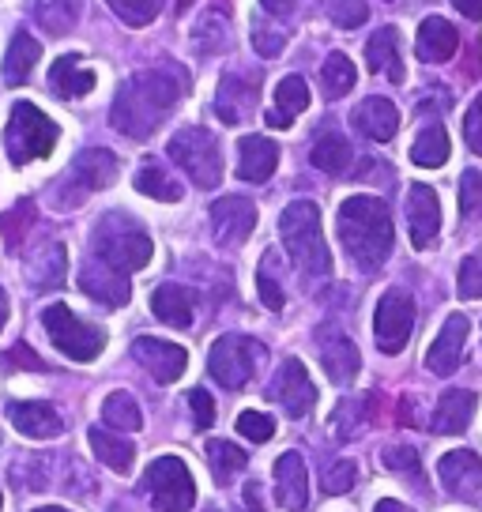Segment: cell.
<instances>
[{"instance_id": "cell-1", "label": "cell", "mask_w": 482, "mask_h": 512, "mask_svg": "<svg viewBox=\"0 0 482 512\" xmlns=\"http://www.w3.org/2000/svg\"><path fill=\"white\" fill-rule=\"evenodd\" d=\"M185 91H189V76H185V68H177L170 61L136 72L121 83V91L113 98V128L132 136V140H147L170 117V110L181 102Z\"/></svg>"}, {"instance_id": "cell-2", "label": "cell", "mask_w": 482, "mask_h": 512, "mask_svg": "<svg viewBox=\"0 0 482 512\" xmlns=\"http://www.w3.org/2000/svg\"><path fill=\"white\" fill-rule=\"evenodd\" d=\"M339 241L362 272H377L392 256V215L377 196H347L339 204Z\"/></svg>"}, {"instance_id": "cell-3", "label": "cell", "mask_w": 482, "mask_h": 512, "mask_svg": "<svg viewBox=\"0 0 482 512\" xmlns=\"http://www.w3.org/2000/svg\"><path fill=\"white\" fill-rule=\"evenodd\" d=\"M279 234H283V245H287L294 268L302 275L324 279V275L332 272V253H328L321 234V208L313 200L287 204V211L279 215Z\"/></svg>"}, {"instance_id": "cell-4", "label": "cell", "mask_w": 482, "mask_h": 512, "mask_svg": "<svg viewBox=\"0 0 482 512\" xmlns=\"http://www.w3.org/2000/svg\"><path fill=\"white\" fill-rule=\"evenodd\" d=\"M91 245H95L98 260H106L117 272H140V268L151 264V253H155L151 234L125 211L102 215L95 234H91Z\"/></svg>"}, {"instance_id": "cell-5", "label": "cell", "mask_w": 482, "mask_h": 512, "mask_svg": "<svg viewBox=\"0 0 482 512\" xmlns=\"http://www.w3.org/2000/svg\"><path fill=\"white\" fill-rule=\"evenodd\" d=\"M61 140V128L49 121L46 113L31 106V102H16L8 128H4V147H8V159L16 166H27L34 159H46L49 151Z\"/></svg>"}, {"instance_id": "cell-6", "label": "cell", "mask_w": 482, "mask_h": 512, "mask_svg": "<svg viewBox=\"0 0 482 512\" xmlns=\"http://www.w3.org/2000/svg\"><path fill=\"white\" fill-rule=\"evenodd\" d=\"M170 159L189 174L196 189H215L223 181V151H219V140L211 136L208 128L189 125L170 136Z\"/></svg>"}, {"instance_id": "cell-7", "label": "cell", "mask_w": 482, "mask_h": 512, "mask_svg": "<svg viewBox=\"0 0 482 512\" xmlns=\"http://www.w3.org/2000/svg\"><path fill=\"white\" fill-rule=\"evenodd\" d=\"M42 324H46L53 347L61 354H68L72 362H95L98 354H102V347H106V332L95 328V324H87V320H80L65 302L49 305L46 313H42Z\"/></svg>"}, {"instance_id": "cell-8", "label": "cell", "mask_w": 482, "mask_h": 512, "mask_svg": "<svg viewBox=\"0 0 482 512\" xmlns=\"http://www.w3.org/2000/svg\"><path fill=\"white\" fill-rule=\"evenodd\" d=\"M260 354H264V347H260L257 339L219 336L211 343V354H208L211 377L223 384V388H230V392H238V388H245V384L253 381Z\"/></svg>"}, {"instance_id": "cell-9", "label": "cell", "mask_w": 482, "mask_h": 512, "mask_svg": "<svg viewBox=\"0 0 482 512\" xmlns=\"http://www.w3.org/2000/svg\"><path fill=\"white\" fill-rule=\"evenodd\" d=\"M147 490L162 512H189L196 505V482L177 456H159L147 467Z\"/></svg>"}, {"instance_id": "cell-10", "label": "cell", "mask_w": 482, "mask_h": 512, "mask_svg": "<svg viewBox=\"0 0 482 512\" xmlns=\"http://www.w3.org/2000/svg\"><path fill=\"white\" fill-rule=\"evenodd\" d=\"M415 332V302L403 290H388L373 313V339L385 354H400Z\"/></svg>"}, {"instance_id": "cell-11", "label": "cell", "mask_w": 482, "mask_h": 512, "mask_svg": "<svg viewBox=\"0 0 482 512\" xmlns=\"http://www.w3.org/2000/svg\"><path fill=\"white\" fill-rule=\"evenodd\" d=\"M268 396H272L290 418H306L313 407H317V384L309 381L306 366L298 362V358H287L279 373L272 377V388H268Z\"/></svg>"}, {"instance_id": "cell-12", "label": "cell", "mask_w": 482, "mask_h": 512, "mask_svg": "<svg viewBox=\"0 0 482 512\" xmlns=\"http://www.w3.org/2000/svg\"><path fill=\"white\" fill-rule=\"evenodd\" d=\"M211 234L223 249H234V245H245L253 226H257V204L245 200V196H223L211 204Z\"/></svg>"}, {"instance_id": "cell-13", "label": "cell", "mask_w": 482, "mask_h": 512, "mask_svg": "<svg viewBox=\"0 0 482 512\" xmlns=\"http://www.w3.org/2000/svg\"><path fill=\"white\" fill-rule=\"evenodd\" d=\"M132 358H136L159 384L181 381V373L189 366V351H185V347L166 343V339H151V336H140L132 343Z\"/></svg>"}, {"instance_id": "cell-14", "label": "cell", "mask_w": 482, "mask_h": 512, "mask_svg": "<svg viewBox=\"0 0 482 512\" xmlns=\"http://www.w3.org/2000/svg\"><path fill=\"white\" fill-rule=\"evenodd\" d=\"M80 290L87 298H95L98 305H106V309H121V305H129V298H132L129 272H117V268H110V264L98 260V256L83 264Z\"/></svg>"}, {"instance_id": "cell-15", "label": "cell", "mask_w": 482, "mask_h": 512, "mask_svg": "<svg viewBox=\"0 0 482 512\" xmlns=\"http://www.w3.org/2000/svg\"><path fill=\"white\" fill-rule=\"evenodd\" d=\"M467 332H471V320L464 313H452L445 320V328L437 332V339L430 343V351H426V369L437 373V377H452L464 362Z\"/></svg>"}, {"instance_id": "cell-16", "label": "cell", "mask_w": 482, "mask_h": 512, "mask_svg": "<svg viewBox=\"0 0 482 512\" xmlns=\"http://www.w3.org/2000/svg\"><path fill=\"white\" fill-rule=\"evenodd\" d=\"M407 226H411V245L430 249L441 234V200L430 185H411L407 189Z\"/></svg>"}, {"instance_id": "cell-17", "label": "cell", "mask_w": 482, "mask_h": 512, "mask_svg": "<svg viewBox=\"0 0 482 512\" xmlns=\"http://www.w3.org/2000/svg\"><path fill=\"white\" fill-rule=\"evenodd\" d=\"M257 91H260V76H223L219 80V91H215V117L223 125H241L253 106H257Z\"/></svg>"}, {"instance_id": "cell-18", "label": "cell", "mask_w": 482, "mask_h": 512, "mask_svg": "<svg viewBox=\"0 0 482 512\" xmlns=\"http://www.w3.org/2000/svg\"><path fill=\"white\" fill-rule=\"evenodd\" d=\"M437 479L452 497H475L482 486V456L471 448H452L437 464Z\"/></svg>"}, {"instance_id": "cell-19", "label": "cell", "mask_w": 482, "mask_h": 512, "mask_svg": "<svg viewBox=\"0 0 482 512\" xmlns=\"http://www.w3.org/2000/svg\"><path fill=\"white\" fill-rule=\"evenodd\" d=\"M317 347H321L324 373H328L336 384H351L354 377H358V369H362V354H358V347H354L351 339L343 336L339 328H321Z\"/></svg>"}, {"instance_id": "cell-20", "label": "cell", "mask_w": 482, "mask_h": 512, "mask_svg": "<svg viewBox=\"0 0 482 512\" xmlns=\"http://www.w3.org/2000/svg\"><path fill=\"white\" fill-rule=\"evenodd\" d=\"M275 497L290 512H306L309 505V471L298 452H283L275 460Z\"/></svg>"}, {"instance_id": "cell-21", "label": "cell", "mask_w": 482, "mask_h": 512, "mask_svg": "<svg viewBox=\"0 0 482 512\" xmlns=\"http://www.w3.org/2000/svg\"><path fill=\"white\" fill-rule=\"evenodd\" d=\"M8 418H12V426H16L23 437H31V441H49V437H61L65 433V418L57 415L49 403H12L8 407Z\"/></svg>"}, {"instance_id": "cell-22", "label": "cell", "mask_w": 482, "mask_h": 512, "mask_svg": "<svg viewBox=\"0 0 482 512\" xmlns=\"http://www.w3.org/2000/svg\"><path fill=\"white\" fill-rule=\"evenodd\" d=\"M475 407H479V396L475 392H467V388H449L434 407V418H430V430L434 433H464L471 426V418H475Z\"/></svg>"}, {"instance_id": "cell-23", "label": "cell", "mask_w": 482, "mask_h": 512, "mask_svg": "<svg viewBox=\"0 0 482 512\" xmlns=\"http://www.w3.org/2000/svg\"><path fill=\"white\" fill-rule=\"evenodd\" d=\"M354 128L366 136V140H373V144H388L396 132H400V110L388 102V98H366L358 110H354Z\"/></svg>"}, {"instance_id": "cell-24", "label": "cell", "mask_w": 482, "mask_h": 512, "mask_svg": "<svg viewBox=\"0 0 482 512\" xmlns=\"http://www.w3.org/2000/svg\"><path fill=\"white\" fill-rule=\"evenodd\" d=\"M117 174H121V162H117V155L106 151V147H87V151H80L76 162H72V177L80 181L83 192L110 189L113 181H117Z\"/></svg>"}, {"instance_id": "cell-25", "label": "cell", "mask_w": 482, "mask_h": 512, "mask_svg": "<svg viewBox=\"0 0 482 512\" xmlns=\"http://www.w3.org/2000/svg\"><path fill=\"white\" fill-rule=\"evenodd\" d=\"M456 46H460V34H456V27H452L449 19H441V16L422 19V27H418V34H415L418 61L445 64L452 53H456Z\"/></svg>"}, {"instance_id": "cell-26", "label": "cell", "mask_w": 482, "mask_h": 512, "mask_svg": "<svg viewBox=\"0 0 482 512\" xmlns=\"http://www.w3.org/2000/svg\"><path fill=\"white\" fill-rule=\"evenodd\" d=\"M279 166V147L268 140V136H245L238 144V177L249 181V185H260L268 181Z\"/></svg>"}, {"instance_id": "cell-27", "label": "cell", "mask_w": 482, "mask_h": 512, "mask_svg": "<svg viewBox=\"0 0 482 512\" xmlns=\"http://www.w3.org/2000/svg\"><path fill=\"white\" fill-rule=\"evenodd\" d=\"M49 87L57 98H83L95 87V72L83 57L68 53V57H57V64L49 68Z\"/></svg>"}, {"instance_id": "cell-28", "label": "cell", "mask_w": 482, "mask_h": 512, "mask_svg": "<svg viewBox=\"0 0 482 512\" xmlns=\"http://www.w3.org/2000/svg\"><path fill=\"white\" fill-rule=\"evenodd\" d=\"M366 64H370V72H381V76H388L392 83H403L407 72H403L400 31H396V27H381V31L366 42Z\"/></svg>"}, {"instance_id": "cell-29", "label": "cell", "mask_w": 482, "mask_h": 512, "mask_svg": "<svg viewBox=\"0 0 482 512\" xmlns=\"http://www.w3.org/2000/svg\"><path fill=\"white\" fill-rule=\"evenodd\" d=\"M65 268H68V249L61 241H46V245L27 260V283L38 290L61 287V283H65Z\"/></svg>"}, {"instance_id": "cell-30", "label": "cell", "mask_w": 482, "mask_h": 512, "mask_svg": "<svg viewBox=\"0 0 482 512\" xmlns=\"http://www.w3.org/2000/svg\"><path fill=\"white\" fill-rule=\"evenodd\" d=\"M309 106V87L302 76H283L275 83V106L268 110V125L272 128H290L294 117Z\"/></svg>"}, {"instance_id": "cell-31", "label": "cell", "mask_w": 482, "mask_h": 512, "mask_svg": "<svg viewBox=\"0 0 482 512\" xmlns=\"http://www.w3.org/2000/svg\"><path fill=\"white\" fill-rule=\"evenodd\" d=\"M151 313L170 328H189L193 324V290L177 287V283H162L151 294Z\"/></svg>"}, {"instance_id": "cell-32", "label": "cell", "mask_w": 482, "mask_h": 512, "mask_svg": "<svg viewBox=\"0 0 482 512\" xmlns=\"http://www.w3.org/2000/svg\"><path fill=\"white\" fill-rule=\"evenodd\" d=\"M38 57H42L38 38H31L27 31H19L16 38H12V46H8V53H4V64H0V76H4V83H8V87H19V83L31 80Z\"/></svg>"}, {"instance_id": "cell-33", "label": "cell", "mask_w": 482, "mask_h": 512, "mask_svg": "<svg viewBox=\"0 0 482 512\" xmlns=\"http://www.w3.org/2000/svg\"><path fill=\"white\" fill-rule=\"evenodd\" d=\"M87 445H91V452H95L98 460L106 467H113V471H132V460H136V445H129L121 433H110V430H91L87 433Z\"/></svg>"}, {"instance_id": "cell-34", "label": "cell", "mask_w": 482, "mask_h": 512, "mask_svg": "<svg viewBox=\"0 0 482 512\" xmlns=\"http://www.w3.org/2000/svg\"><path fill=\"white\" fill-rule=\"evenodd\" d=\"M351 159H354L351 144H347V136H339V132L317 136V144L309 151V162H313L317 170H324V174H343V170L351 166Z\"/></svg>"}, {"instance_id": "cell-35", "label": "cell", "mask_w": 482, "mask_h": 512, "mask_svg": "<svg viewBox=\"0 0 482 512\" xmlns=\"http://www.w3.org/2000/svg\"><path fill=\"white\" fill-rule=\"evenodd\" d=\"M411 159H415V166H422V170L445 166V162H449V132L441 125H426L418 132L415 147H411Z\"/></svg>"}, {"instance_id": "cell-36", "label": "cell", "mask_w": 482, "mask_h": 512, "mask_svg": "<svg viewBox=\"0 0 482 512\" xmlns=\"http://www.w3.org/2000/svg\"><path fill=\"white\" fill-rule=\"evenodd\" d=\"M102 422L117 433H136L144 426V415H140V407H136L129 392H110L106 403H102Z\"/></svg>"}, {"instance_id": "cell-37", "label": "cell", "mask_w": 482, "mask_h": 512, "mask_svg": "<svg viewBox=\"0 0 482 512\" xmlns=\"http://www.w3.org/2000/svg\"><path fill=\"white\" fill-rule=\"evenodd\" d=\"M136 192H144L151 200H162V204L181 200V185L162 170L159 162H144V166L136 170Z\"/></svg>"}, {"instance_id": "cell-38", "label": "cell", "mask_w": 482, "mask_h": 512, "mask_svg": "<svg viewBox=\"0 0 482 512\" xmlns=\"http://www.w3.org/2000/svg\"><path fill=\"white\" fill-rule=\"evenodd\" d=\"M193 42L200 53H223L230 46V19L223 12H204L193 27Z\"/></svg>"}, {"instance_id": "cell-39", "label": "cell", "mask_w": 482, "mask_h": 512, "mask_svg": "<svg viewBox=\"0 0 482 512\" xmlns=\"http://www.w3.org/2000/svg\"><path fill=\"white\" fill-rule=\"evenodd\" d=\"M321 83L328 98H343L358 83V68L347 53H328V61L321 68Z\"/></svg>"}, {"instance_id": "cell-40", "label": "cell", "mask_w": 482, "mask_h": 512, "mask_svg": "<svg viewBox=\"0 0 482 512\" xmlns=\"http://www.w3.org/2000/svg\"><path fill=\"white\" fill-rule=\"evenodd\" d=\"M34 16L38 23L53 34H68L80 19V0H38L34 4Z\"/></svg>"}, {"instance_id": "cell-41", "label": "cell", "mask_w": 482, "mask_h": 512, "mask_svg": "<svg viewBox=\"0 0 482 512\" xmlns=\"http://www.w3.org/2000/svg\"><path fill=\"white\" fill-rule=\"evenodd\" d=\"M208 464H211L215 482H219V486H230V479L241 475V467H245V452H241L238 445H230V441H211Z\"/></svg>"}, {"instance_id": "cell-42", "label": "cell", "mask_w": 482, "mask_h": 512, "mask_svg": "<svg viewBox=\"0 0 482 512\" xmlns=\"http://www.w3.org/2000/svg\"><path fill=\"white\" fill-rule=\"evenodd\" d=\"M31 223H34L31 200H19L8 215H0V234H4V241H8V249H12V253H16L19 245H23V238L31 234Z\"/></svg>"}, {"instance_id": "cell-43", "label": "cell", "mask_w": 482, "mask_h": 512, "mask_svg": "<svg viewBox=\"0 0 482 512\" xmlns=\"http://www.w3.org/2000/svg\"><path fill=\"white\" fill-rule=\"evenodd\" d=\"M106 4H110L113 16L121 19V23H129V27H147L151 19H159L166 0H106Z\"/></svg>"}, {"instance_id": "cell-44", "label": "cell", "mask_w": 482, "mask_h": 512, "mask_svg": "<svg viewBox=\"0 0 482 512\" xmlns=\"http://www.w3.org/2000/svg\"><path fill=\"white\" fill-rule=\"evenodd\" d=\"M324 12H328V19H332L336 27L354 31V27H362V23L370 19V4H366V0H328Z\"/></svg>"}, {"instance_id": "cell-45", "label": "cell", "mask_w": 482, "mask_h": 512, "mask_svg": "<svg viewBox=\"0 0 482 512\" xmlns=\"http://www.w3.org/2000/svg\"><path fill=\"white\" fill-rule=\"evenodd\" d=\"M257 290H260V302L268 305L272 313H279V309L287 305V298H283V287H279V279H275V253H264V260H260Z\"/></svg>"}, {"instance_id": "cell-46", "label": "cell", "mask_w": 482, "mask_h": 512, "mask_svg": "<svg viewBox=\"0 0 482 512\" xmlns=\"http://www.w3.org/2000/svg\"><path fill=\"white\" fill-rule=\"evenodd\" d=\"M460 215L464 223L482 219V170H467L460 177Z\"/></svg>"}, {"instance_id": "cell-47", "label": "cell", "mask_w": 482, "mask_h": 512, "mask_svg": "<svg viewBox=\"0 0 482 512\" xmlns=\"http://www.w3.org/2000/svg\"><path fill=\"white\" fill-rule=\"evenodd\" d=\"M456 290L464 302H475L482 298V249H475L471 256L460 260V279H456Z\"/></svg>"}, {"instance_id": "cell-48", "label": "cell", "mask_w": 482, "mask_h": 512, "mask_svg": "<svg viewBox=\"0 0 482 512\" xmlns=\"http://www.w3.org/2000/svg\"><path fill=\"white\" fill-rule=\"evenodd\" d=\"M238 433L241 437H249L253 445H264V441H272L275 422H272V415H264V411H241Z\"/></svg>"}, {"instance_id": "cell-49", "label": "cell", "mask_w": 482, "mask_h": 512, "mask_svg": "<svg viewBox=\"0 0 482 512\" xmlns=\"http://www.w3.org/2000/svg\"><path fill=\"white\" fill-rule=\"evenodd\" d=\"M354 482H358V464L354 460H339V464L328 467V475H324V494H347Z\"/></svg>"}, {"instance_id": "cell-50", "label": "cell", "mask_w": 482, "mask_h": 512, "mask_svg": "<svg viewBox=\"0 0 482 512\" xmlns=\"http://www.w3.org/2000/svg\"><path fill=\"white\" fill-rule=\"evenodd\" d=\"M385 467L388 471H400V475H418L422 471V464H418V452L411 445H392L385 448Z\"/></svg>"}, {"instance_id": "cell-51", "label": "cell", "mask_w": 482, "mask_h": 512, "mask_svg": "<svg viewBox=\"0 0 482 512\" xmlns=\"http://www.w3.org/2000/svg\"><path fill=\"white\" fill-rule=\"evenodd\" d=\"M287 46V34L275 31V27H264V23H253V49L260 57H279Z\"/></svg>"}, {"instance_id": "cell-52", "label": "cell", "mask_w": 482, "mask_h": 512, "mask_svg": "<svg viewBox=\"0 0 482 512\" xmlns=\"http://www.w3.org/2000/svg\"><path fill=\"white\" fill-rule=\"evenodd\" d=\"M464 140H467V147L475 151L482 159V95L467 106V117H464Z\"/></svg>"}, {"instance_id": "cell-53", "label": "cell", "mask_w": 482, "mask_h": 512, "mask_svg": "<svg viewBox=\"0 0 482 512\" xmlns=\"http://www.w3.org/2000/svg\"><path fill=\"white\" fill-rule=\"evenodd\" d=\"M189 407H193L196 430H208L211 422H215V400H211V392L193 388V392H189Z\"/></svg>"}, {"instance_id": "cell-54", "label": "cell", "mask_w": 482, "mask_h": 512, "mask_svg": "<svg viewBox=\"0 0 482 512\" xmlns=\"http://www.w3.org/2000/svg\"><path fill=\"white\" fill-rule=\"evenodd\" d=\"M4 362H8V366H16V369H38V373L46 369V362H42V358H38V354H34L31 347H27V343L12 347V351L4 354Z\"/></svg>"}, {"instance_id": "cell-55", "label": "cell", "mask_w": 482, "mask_h": 512, "mask_svg": "<svg viewBox=\"0 0 482 512\" xmlns=\"http://www.w3.org/2000/svg\"><path fill=\"white\" fill-rule=\"evenodd\" d=\"M241 505H245V512H268L264 509V501H260V482H245V494H241Z\"/></svg>"}, {"instance_id": "cell-56", "label": "cell", "mask_w": 482, "mask_h": 512, "mask_svg": "<svg viewBox=\"0 0 482 512\" xmlns=\"http://www.w3.org/2000/svg\"><path fill=\"white\" fill-rule=\"evenodd\" d=\"M260 4H264V12H272V16H290L302 0H260Z\"/></svg>"}, {"instance_id": "cell-57", "label": "cell", "mask_w": 482, "mask_h": 512, "mask_svg": "<svg viewBox=\"0 0 482 512\" xmlns=\"http://www.w3.org/2000/svg\"><path fill=\"white\" fill-rule=\"evenodd\" d=\"M452 4H456V12H464L467 19L482 23V0H452Z\"/></svg>"}, {"instance_id": "cell-58", "label": "cell", "mask_w": 482, "mask_h": 512, "mask_svg": "<svg viewBox=\"0 0 482 512\" xmlns=\"http://www.w3.org/2000/svg\"><path fill=\"white\" fill-rule=\"evenodd\" d=\"M373 512H415V509H407V505H400V501L385 497V501H377V509H373Z\"/></svg>"}, {"instance_id": "cell-59", "label": "cell", "mask_w": 482, "mask_h": 512, "mask_svg": "<svg viewBox=\"0 0 482 512\" xmlns=\"http://www.w3.org/2000/svg\"><path fill=\"white\" fill-rule=\"evenodd\" d=\"M4 324H8V294L0 290V328H4Z\"/></svg>"}, {"instance_id": "cell-60", "label": "cell", "mask_w": 482, "mask_h": 512, "mask_svg": "<svg viewBox=\"0 0 482 512\" xmlns=\"http://www.w3.org/2000/svg\"><path fill=\"white\" fill-rule=\"evenodd\" d=\"M34 512H68V509H61V505H46V509H34Z\"/></svg>"}, {"instance_id": "cell-61", "label": "cell", "mask_w": 482, "mask_h": 512, "mask_svg": "<svg viewBox=\"0 0 482 512\" xmlns=\"http://www.w3.org/2000/svg\"><path fill=\"white\" fill-rule=\"evenodd\" d=\"M189 4H193V0H177V12H185V8H189Z\"/></svg>"}, {"instance_id": "cell-62", "label": "cell", "mask_w": 482, "mask_h": 512, "mask_svg": "<svg viewBox=\"0 0 482 512\" xmlns=\"http://www.w3.org/2000/svg\"><path fill=\"white\" fill-rule=\"evenodd\" d=\"M208 512H219V509H208Z\"/></svg>"}, {"instance_id": "cell-63", "label": "cell", "mask_w": 482, "mask_h": 512, "mask_svg": "<svg viewBox=\"0 0 482 512\" xmlns=\"http://www.w3.org/2000/svg\"><path fill=\"white\" fill-rule=\"evenodd\" d=\"M0 505H4V497H0Z\"/></svg>"}]
</instances>
